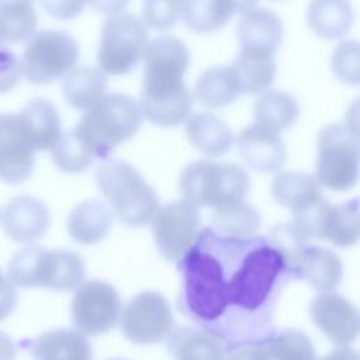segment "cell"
Wrapping results in <instances>:
<instances>
[{
  "label": "cell",
  "instance_id": "6da1fadb",
  "mask_svg": "<svg viewBox=\"0 0 360 360\" xmlns=\"http://www.w3.org/2000/svg\"><path fill=\"white\" fill-rule=\"evenodd\" d=\"M221 238L225 263L197 236L180 259V270L186 309L204 325L215 326L222 321L224 339L229 311L238 309L242 318L240 312L266 309L287 269L281 255L264 238Z\"/></svg>",
  "mask_w": 360,
  "mask_h": 360
},
{
  "label": "cell",
  "instance_id": "7a4b0ae2",
  "mask_svg": "<svg viewBox=\"0 0 360 360\" xmlns=\"http://www.w3.org/2000/svg\"><path fill=\"white\" fill-rule=\"evenodd\" d=\"M142 58V115L158 127L180 125L193 110V96L183 82L190 65L188 48L176 37L162 35L148 42Z\"/></svg>",
  "mask_w": 360,
  "mask_h": 360
},
{
  "label": "cell",
  "instance_id": "3957f363",
  "mask_svg": "<svg viewBox=\"0 0 360 360\" xmlns=\"http://www.w3.org/2000/svg\"><path fill=\"white\" fill-rule=\"evenodd\" d=\"M142 120L141 107L134 97L110 93L86 110L73 129L94 158L104 159L114 148L138 132Z\"/></svg>",
  "mask_w": 360,
  "mask_h": 360
},
{
  "label": "cell",
  "instance_id": "277c9868",
  "mask_svg": "<svg viewBox=\"0 0 360 360\" xmlns=\"http://www.w3.org/2000/svg\"><path fill=\"white\" fill-rule=\"evenodd\" d=\"M7 276L14 285L22 288L42 287L52 291H70L83 283L84 263L72 250H48L30 245L11 257Z\"/></svg>",
  "mask_w": 360,
  "mask_h": 360
},
{
  "label": "cell",
  "instance_id": "5b68a950",
  "mask_svg": "<svg viewBox=\"0 0 360 360\" xmlns=\"http://www.w3.org/2000/svg\"><path fill=\"white\" fill-rule=\"evenodd\" d=\"M100 191L117 218L128 226H143L152 221L159 201L153 188L128 162L112 159L96 170Z\"/></svg>",
  "mask_w": 360,
  "mask_h": 360
},
{
  "label": "cell",
  "instance_id": "8992f818",
  "mask_svg": "<svg viewBox=\"0 0 360 360\" xmlns=\"http://www.w3.org/2000/svg\"><path fill=\"white\" fill-rule=\"evenodd\" d=\"M249 176L231 162L195 160L187 165L179 179L180 193L195 207H221L242 201L249 190Z\"/></svg>",
  "mask_w": 360,
  "mask_h": 360
},
{
  "label": "cell",
  "instance_id": "52a82bcc",
  "mask_svg": "<svg viewBox=\"0 0 360 360\" xmlns=\"http://www.w3.org/2000/svg\"><path fill=\"white\" fill-rule=\"evenodd\" d=\"M315 179L333 191L353 188L359 177V136L349 125L330 124L318 134Z\"/></svg>",
  "mask_w": 360,
  "mask_h": 360
},
{
  "label": "cell",
  "instance_id": "ba28073f",
  "mask_svg": "<svg viewBox=\"0 0 360 360\" xmlns=\"http://www.w3.org/2000/svg\"><path fill=\"white\" fill-rule=\"evenodd\" d=\"M148 45L146 25L131 13H117L105 18L97 51L98 66L104 73H129L143 56Z\"/></svg>",
  "mask_w": 360,
  "mask_h": 360
},
{
  "label": "cell",
  "instance_id": "9c48e42d",
  "mask_svg": "<svg viewBox=\"0 0 360 360\" xmlns=\"http://www.w3.org/2000/svg\"><path fill=\"white\" fill-rule=\"evenodd\" d=\"M79 46L66 32L42 30L27 44L21 70L32 84H49L63 77L79 60Z\"/></svg>",
  "mask_w": 360,
  "mask_h": 360
},
{
  "label": "cell",
  "instance_id": "30bf717a",
  "mask_svg": "<svg viewBox=\"0 0 360 360\" xmlns=\"http://www.w3.org/2000/svg\"><path fill=\"white\" fill-rule=\"evenodd\" d=\"M292 224L307 239H328L339 248L353 246L359 240V201L354 198L333 205L321 197L314 204L295 210Z\"/></svg>",
  "mask_w": 360,
  "mask_h": 360
},
{
  "label": "cell",
  "instance_id": "8fae6325",
  "mask_svg": "<svg viewBox=\"0 0 360 360\" xmlns=\"http://www.w3.org/2000/svg\"><path fill=\"white\" fill-rule=\"evenodd\" d=\"M124 336L136 345H155L173 329V314L166 298L155 291L136 294L121 315Z\"/></svg>",
  "mask_w": 360,
  "mask_h": 360
},
{
  "label": "cell",
  "instance_id": "7c38bea8",
  "mask_svg": "<svg viewBox=\"0 0 360 360\" xmlns=\"http://www.w3.org/2000/svg\"><path fill=\"white\" fill-rule=\"evenodd\" d=\"M72 319L83 335L97 336L120 321L121 298L117 290L100 280L82 283L72 300Z\"/></svg>",
  "mask_w": 360,
  "mask_h": 360
},
{
  "label": "cell",
  "instance_id": "4fadbf2b",
  "mask_svg": "<svg viewBox=\"0 0 360 360\" xmlns=\"http://www.w3.org/2000/svg\"><path fill=\"white\" fill-rule=\"evenodd\" d=\"M198 231V207L186 200L159 207L152 218L156 248L169 262L179 260L193 246Z\"/></svg>",
  "mask_w": 360,
  "mask_h": 360
},
{
  "label": "cell",
  "instance_id": "5bb4252c",
  "mask_svg": "<svg viewBox=\"0 0 360 360\" xmlns=\"http://www.w3.org/2000/svg\"><path fill=\"white\" fill-rule=\"evenodd\" d=\"M35 148L20 114H0V179L25 181L35 165Z\"/></svg>",
  "mask_w": 360,
  "mask_h": 360
},
{
  "label": "cell",
  "instance_id": "9a60e30c",
  "mask_svg": "<svg viewBox=\"0 0 360 360\" xmlns=\"http://www.w3.org/2000/svg\"><path fill=\"white\" fill-rule=\"evenodd\" d=\"M309 315L319 330L336 346H347L359 333L356 307L336 292H322L309 305Z\"/></svg>",
  "mask_w": 360,
  "mask_h": 360
},
{
  "label": "cell",
  "instance_id": "2e32d148",
  "mask_svg": "<svg viewBox=\"0 0 360 360\" xmlns=\"http://www.w3.org/2000/svg\"><path fill=\"white\" fill-rule=\"evenodd\" d=\"M0 221L10 239L20 243H34L46 233L51 215L46 205L38 198L18 195L4 205Z\"/></svg>",
  "mask_w": 360,
  "mask_h": 360
},
{
  "label": "cell",
  "instance_id": "e0dca14e",
  "mask_svg": "<svg viewBox=\"0 0 360 360\" xmlns=\"http://www.w3.org/2000/svg\"><path fill=\"white\" fill-rule=\"evenodd\" d=\"M236 148L242 160L256 172H276L285 160V146L280 136L257 124L240 131Z\"/></svg>",
  "mask_w": 360,
  "mask_h": 360
},
{
  "label": "cell",
  "instance_id": "ac0fdd59",
  "mask_svg": "<svg viewBox=\"0 0 360 360\" xmlns=\"http://www.w3.org/2000/svg\"><path fill=\"white\" fill-rule=\"evenodd\" d=\"M283 22L277 14L266 8L246 11L236 27L240 49L274 53L283 39Z\"/></svg>",
  "mask_w": 360,
  "mask_h": 360
},
{
  "label": "cell",
  "instance_id": "d6986e66",
  "mask_svg": "<svg viewBox=\"0 0 360 360\" xmlns=\"http://www.w3.org/2000/svg\"><path fill=\"white\" fill-rule=\"evenodd\" d=\"M167 349L176 360H225L226 342L210 329L181 326L167 335Z\"/></svg>",
  "mask_w": 360,
  "mask_h": 360
},
{
  "label": "cell",
  "instance_id": "ffe728a7",
  "mask_svg": "<svg viewBox=\"0 0 360 360\" xmlns=\"http://www.w3.org/2000/svg\"><path fill=\"white\" fill-rule=\"evenodd\" d=\"M34 360H93L91 345L80 330L59 328L35 338L30 345Z\"/></svg>",
  "mask_w": 360,
  "mask_h": 360
},
{
  "label": "cell",
  "instance_id": "44dd1931",
  "mask_svg": "<svg viewBox=\"0 0 360 360\" xmlns=\"http://www.w3.org/2000/svg\"><path fill=\"white\" fill-rule=\"evenodd\" d=\"M188 142L208 158H219L233 143L231 128L212 112H197L186 120Z\"/></svg>",
  "mask_w": 360,
  "mask_h": 360
},
{
  "label": "cell",
  "instance_id": "7402d4cb",
  "mask_svg": "<svg viewBox=\"0 0 360 360\" xmlns=\"http://www.w3.org/2000/svg\"><path fill=\"white\" fill-rule=\"evenodd\" d=\"M18 114L35 150H51L62 135L60 117L55 105L37 97L30 100Z\"/></svg>",
  "mask_w": 360,
  "mask_h": 360
},
{
  "label": "cell",
  "instance_id": "603a6c76",
  "mask_svg": "<svg viewBox=\"0 0 360 360\" xmlns=\"http://www.w3.org/2000/svg\"><path fill=\"white\" fill-rule=\"evenodd\" d=\"M307 22L312 32L323 39L345 37L353 22V8L349 0H311Z\"/></svg>",
  "mask_w": 360,
  "mask_h": 360
},
{
  "label": "cell",
  "instance_id": "cb8c5ba5",
  "mask_svg": "<svg viewBox=\"0 0 360 360\" xmlns=\"http://www.w3.org/2000/svg\"><path fill=\"white\" fill-rule=\"evenodd\" d=\"M112 224L110 210L100 201H84L76 205L68 218V232L80 245L101 242Z\"/></svg>",
  "mask_w": 360,
  "mask_h": 360
},
{
  "label": "cell",
  "instance_id": "d4e9b609",
  "mask_svg": "<svg viewBox=\"0 0 360 360\" xmlns=\"http://www.w3.org/2000/svg\"><path fill=\"white\" fill-rule=\"evenodd\" d=\"M343 269L339 256L321 246H307L301 255L298 276L315 290L326 292L336 288L342 280Z\"/></svg>",
  "mask_w": 360,
  "mask_h": 360
},
{
  "label": "cell",
  "instance_id": "484cf974",
  "mask_svg": "<svg viewBox=\"0 0 360 360\" xmlns=\"http://www.w3.org/2000/svg\"><path fill=\"white\" fill-rule=\"evenodd\" d=\"M105 73L97 68H73L62 80L63 97L76 110H89L105 94Z\"/></svg>",
  "mask_w": 360,
  "mask_h": 360
},
{
  "label": "cell",
  "instance_id": "4316f807",
  "mask_svg": "<svg viewBox=\"0 0 360 360\" xmlns=\"http://www.w3.org/2000/svg\"><path fill=\"white\" fill-rule=\"evenodd\" d=\"M300 114L297 100L287 91L264 90L253 105L255 121L259 127L278 134L291 127Z\"/></svg>",
  "mask_w": 360,
  "mask_h": 360
},
{
  "label": "cell",
  "instance_id": "83f0119b",
  "mask_svg": "<svg viewBox=\"0 0 360 360\" xmlns=\"http://www.w3.org/2000/svg\"><path fill=\"white\" fill-rule=\"evenodd\" d=\"M197 100L208 108H219L233 103L242 93L231 66H214L204 70L194 89Z\"/></svg>",
  "mask_w": 360,
  "mask_h": 360
},
{
  "label": "cell",
  "instance_id": "f1b7e54d",
  "mask_svg": "<svg viewBox=\"0 0 360 360\" xmlns=\"http://www.w3.org/2000/svg\"><path fill=\"white\" fill-rule=\"evenodd\" d=\"M271 195L276 202L292 211L311 205L322 195L316 179L301 172H281L271 181Z\"/></svg>",
  "mask_w": 360,
  "mask_h": 360
},
{
  "label": "cell",
  "instance_id": "f546056e",
  "mask_svg": "<svg viewBox=\"0 0 360 360\" xmlns=\"http://www.w3.org/2000/svg\"><path fill=\"white\" fill-rule=\"evenodd\" d=\"M231 68L238 77L240 93L243 94L264 91L273 83L277 72L273 53L245 49H240Z\"/></svg>",
  "mask_w": 360,
  "mask_h": 360
},
{
  "label": "cell",
  "instance_id": "4dcf8cb0",
  "mask_svg": "<svg viewBox=\"0 0 360 360\" xmlns=\"http://www.w3.org/2000/svg\"><path fill=\"white\" fill-rule=\"evenodd\" d=\"M215 233L225 238H248L260 228V215L243 201L217 207L211 215Z\"/></svg>",
  "mask_w": 360,
  "mask_h": 360
},
{
  "label": "cell",
  "instance_id": "1f68e13d",
  "mask_svg": "<svg viewBox=\"0 0 360 360\" xmlns=\"http://www.w3.org/2000/svg\"><path fill=\"white\" fill-rule=\"evenodd\" d=\"M235 14L232 0H184L186 25L198 34H210L222 28Z\"/></svg>",
  "mask_w": 360,
  "mask_h": 360
},
{
  "label": "cell",
  "instance_id": "d6a6232c",
  "mask_svg": "<svg viewBox=\"0 0 360 360\" xmlns=\"http://www.w3.org/2000/svg\"><path fill=\"white\" fill-rule=\"evenodd\" d=\"M38 27L32 3L8 1L0 4V46L30 39Z\"/></svg>",
  "mask_w": 360,
  "mask_h": 360
},
{
  "label": "cell",
  "instance_id": "836d02e7",
  "mask_svg": "<svg viewBox=\"0 0 360 360\" xmlns=\"http://www.w3.org/2000/svg\"><path fill=\"white\" fill-rule=\"evenodd\" d=\"M51 156L59 170L70 174L84 172L94 159V155L75 129H69L60 135L59 141L51 149Z\"/></svg>",
  "mask_w": 360,
  "mask_h": 360
},
{
  "label": "cell",
  "instance_id": "e575fe53",
  "mask_svg": "<svg viewBox=\"0 0 360 360\" xmlns=\"http://www.w3.org/2000/svg\"><path fill=\"white\" fill-rule=\"evenodd\" d=\"M266 239L281 255L287 271L298 276L300 259L304 249L308 246V239L292 222L276 225Z\"/></svg>",
  "mask_w": 360,
  "mask_h": 360
},
{
  "label": "cell",
  "instance_id": "d590c367",
  "mask_svg": "<svg viewBox=\"0 0 360 360\" xmlns=\"http://www.w3.org/2000/svg\"><path fill=\"white\" fill-rule=\"evenodd\" d=\"M266 347L270 360H315L312 342L304 333L294 329L274 335Z\"/></svg>",
  "mask_w": 360,
  "mask_h": 360
},
{
  "label": "cell",
  "instance_id": "8d00e7d4",
  "mask_svg": "<svg viewBox=\"0 0 360 360\" xmlns=\"http://www.w3.org/2000/svg\"><path fill=\"white\" fill-rule=\"evenodd\" d=\"M183 6L184 0H143V22L156 31H166L179 21Z\"/></svg>",
  "mask_w": 360,
  "mask_h": 360
},
{
  "label": "cell",
  "instance_id": "74e56055",
  "mask_svg": "<svg viewBox=\"0 0 360 360\" xmlns=\"http://www.w3.org/2000/svg\"><path fill=\"white\" fill-rule=\"evenodd\" d=\"M332 69L339 80L347 84L359 83V45L346 41L336 46L332 56Z\"/></svg>",
  "mask_w": 360,
  "mask_h": 360
},
{
  "label": "cell",
  "instance_id": "f35d334b",
  "mask_svg": "<svg viewBox=\"0 0 360 360\" xmlns=\"http://www.w3.org/2000/svg\"><path fill=\"white\" fill-rule=\"evenodd\" d=\"M21 75V62L17 55L0 46V94L11 91L18 84Z\"/></svg>",
  "mask_w": 360,
  "mask_h": 360
},
{
  "label": "cell",
  "instance_id": "ab89813d",
  "mask_svg": "<svg viewBox=\"0 0 360 360\" xmlns=\"http://www.w3.org/2000/svg\"><path fill=\"white\" fill-rule=\"evenodd\" d=\"M48 15L56 20H73L84 8L86 0H39Z\"/></svg>",
  "mask_w": 360,
  "mask_h": 360
},
{
  "label": "cell",
  "instance_id": "60d3db41",
  "mask_svg": "<svg viewBox=\"0 0 360 360\" xmlns=\"http://www.w3.org/2000/svg\"><path fill=\"white\" fill-rule=\"evenodd\" d=\"M17 298L18 294L15 285L4 277L0 281V321L6 319L13 312L17 305Z\"/></svg>",
  "mask_w": 360,
  "mask_h": 360
},
{
  "label": "cell",
  "instance_id": "b9f144b4",
  "mask_svg": "<svg viewBox=\"0 0 360 360\" xmlns=\"http://www.w3.org/2000/svg\"><path fill=\"white\" fill-rule=\"evenodd\" d=\"M225 360H270L266 346L259 343L243 345L226 354Z\"/></svg>",
  "mask_w": 360,
  "mask_h": 360
},
{
  "label": "cell",
  "instance_id": "7bdbcfd3",
  "mask_svg": "<svg viewBox=\"0 0 360 360\" xmlns=\"http://www.w3.org/2000/svg\"><path fill=\"white\" fill-rule=\"evenodd\" d=\"M91 8L107 13V14H117L121 13L125 6L128 4V0H86Z\"/></svg>",
  "mask_w": 360,
  "mask_h": 360
},
{
  "label": "cell",
  "instance_id": "ee69618b",
  "mask_svg": "<svg viewBox=\"0 0 360 360\" xmlns=\"http://www.w3.org/2000/svg\"><path fill=\"white\" fill-rule=\"evenodd\" d=\"M319 360H359V354L354 349L349 346H339L338 349L332 350L329 354L321 357Z\"/></svg>",
  "mask_w": 360,
  "mask_h": 360
},
{
  "label": "cell",
  "instance_id": "f6af8a7d",
  "mask_svg": "<svg viewBox=\"0 0 360 360\" xmlns=\"http://www.w3.org/2000/svg\"><path fill=\"white\" fill-rule=\"evenodd\" d=\"M0 360H15L14 343L4 332H0Z\"/></svg>",
  "mask_w": 360,
  "mask_h": 360
},
{
  "label": "cell",
  "instance_id": "bcb514c9",
  "mask_svg": "<svg viewBox=\"0 0 360 360\" xmlns=\"http://www.w3.org/2000/svg\"><path fill=\"white\" fill-rule=\"evenodd\" d=\"M259 0H232L235 6V13H246L252 10Z\"/></svg>",
  "mask_w": 360,
  "mask_h": 360
},
{
  "label": "cell",
  "instance_id": "7dc6e473",
  "mask_svg": "<svg viewBox=\"0 0 360 360\" xmlns=\"http://www.w3.org/2000/svg\"><path fill=\"white\" fill-rule=\"evenodd\" d=\"M8 1H27V3H32L34 0H0V4L1 3H8Z\"/></svg>",
  "mask_w": 360,
  "mask_h": 360
},
{
  "label": "cell",
  "instance_id": "c3c4849f",
  "mask_svg": "<svg viewBox=\"0 0 360 360\" xmlns=\"http://www.w3.org/2000/svg\"><path fill=\"white\" fill-rule=\"evenodd\" d=\"M4 278V276H3V273H1V270H0V281Z\"/></svg>",
  "mask_w": 360,
  "mask_h": 360
},
{
  "label": "cell",
  "instance_id": "681fc988",
  "mask_svg": "<svg viewBox=\"0 0 360 360\" xmlns=\"http://www.w3.org/2000/svg\"><path fill=\"white\" fill-rule=\"evenodd\" d=\"M112 360H122V359H112Z\"/></svg>",
  "mask_w": 360,
  "mask_h": 360
}]
</instances>
